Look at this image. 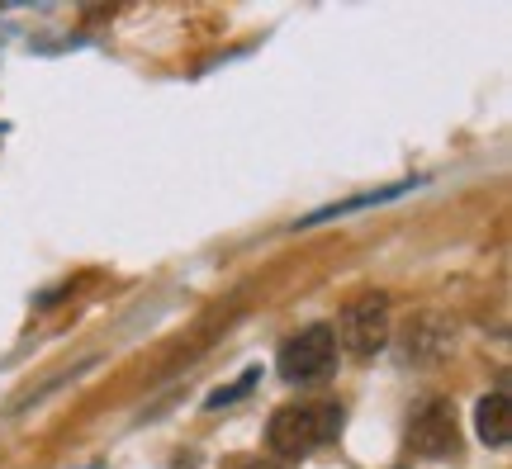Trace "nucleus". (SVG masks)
<instances>
[{
	"label": "nucleus",
	"mask_w": 512,
	"mask_h": 469,
	"mask_svg": "<svg viewBox=\"0 0 512 469\" xmlns=\"http://www.w3.org/2000/svg\"><path fill=\"white\" fill-rule=\"evenodd\" d=\"M342 432V403H323V398H304V403H285L275 408L271 427H266V446L285 460H304L318 446L337 441Z\"/></svg>",
	"instance_id": "1"
},
{
	"label": "nucleus",
	"mask_w": 512,
	"mask_h": 469,
	"mask_svg": "<svg viewBox=\"0 0 512 469\" xmlns=\"http://www.w3.org/2000/svg\"><path fill=\"white\" fill-rule=\"evenodd\" d=\"M332 337H337V351H351V356H380L384 346H389V299H384L380 289L375 294H356L347 308H342V318L332 327Z\"/></svg>",
	"instance_id": "2"
},
{
	"label": "nucleus",
	"mask_w": 512,
	"mask_h": 469,
	"mask_svg": "<svg viewBox=\"0 0 512 469\" xmlns=\"http://www.w3.org/2000/svg\"><path fill=\"white\" fill-rule=\"evenodd\" d=\"M280 379L290 384H323V379L337 370V337H332L328 323H313L304 332H294L290 342L280 346Z\"/></svg>",
	"instance_id": "3"
},
{
	"label": "nucleus",
	"mask_w": 512,
	"mask_h": 469,
	"mask_svg": "<svg viewBox=\"0 0 512 469\" xmlns=\"http://www.w3.org/2000/svg\"><path fill=\"white\" fill-rule=\"evenodd\" d=\"M408 451L418 460H451L460 455V422L451 398H427L408 422Z\"/></svg>",
	"instance_id": "4"
},
{
	"label": "nucleus",
	"mask_w": 512,
	"mask_h": 469,
	"mask_svg": "<svg viewBox=\"0 0 512 469\" xmlns=\"http://www.w3.org/2000/svg\"><path fill=\"white\" fill-rule=\"evenodd\" d=\"M475 427H479V441H484V446H508L512 422H508V394H503V389L489 398H479Z\"/></svg>",
	"instance_id": "5"
},
{
	"label": "nucleus",
	"mask_w": 512,
	"mask_h": 469,
	"mask_svg": "<svg viewBox=\"0 0 512 469\" xmlns=\"http://www.w3.org/2000/svg\"><path fill=\"white\" fill-rule=\"evenodd\" d=\"M252 469H261V465H252Z\"/></svg>",
	"instance_id": "6"
}]
</instances>
